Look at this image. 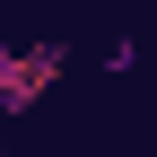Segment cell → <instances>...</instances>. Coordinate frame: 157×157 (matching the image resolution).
Segmentation results:
<instances>
[{"instance_id": "1", "label": "cell", "mask_w": 157, "mask_h": 157, "mask_svg": "<svg viewBox=\"0 0 157 157\" xmlns=\"http://www.w3.org/2000/svg\"><path fill=\"white\" fill-rule=\"evenodd\" d=\"M61 70H70V44H26V52H0V113H26V105H44L52 87H61Z\"/></svg>"}]
</instances>
